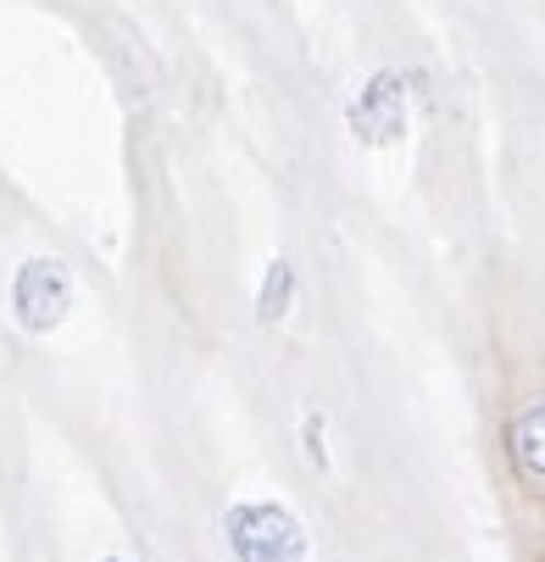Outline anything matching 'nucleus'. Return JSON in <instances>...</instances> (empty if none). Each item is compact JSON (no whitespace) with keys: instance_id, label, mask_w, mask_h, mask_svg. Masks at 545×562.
Instances as JSON below:
<instances>
[{"instance_id":"obj_1","label":"nucleus","mask_w":545,"mask_h":562,"mask_svg":"<svg viewBox=\"0 0 545 562\" xmlns=\"http://www.w3.org/2000/svg\"><path fill=\"white\" fill-rule=\"evenodd\" d=\"M223 535L234 562H306V529L284 502H234Z\"/></svg>"},{"instance_id":"obj_2","label":"nucleus","mask_w":545,"mask_h":562,"mask_svg":"<svg viewBox=\"0 0 545 562\" xmlns=\"http://www.w3.org/2000/svg\"><path fill=\"white\" fill-rule=\"evenodd\" d=\"M12 312L29 335H50L72 312V279L56 257H29L12 279Z\"/></svg>"},{"instance_id":"obj_3","label":"nucleus","mask_w":545,"mask_h":562,"mask_svg":"<svg viewBox=\"0 0 545 562\" xmlns=\"http://www.w3.org/2000/svg\"><path fill=\"white\" fill-rule=\"evenodd\" d=\"M351 134L367 145H396L407 134V90L396 72L367 78V90L351 101Z\"/></svg>"},{"instance_id":"obj_4","label":"nucleus","mask_w":545,"mask_h":562,"mask_svg":"<svg viewBox=\"0 0 545 562\" xmlns=\"http://www.w3.org/2000/svg\"><path fill=\"white\" fill-rule=\"evenodd\" d=\"M507 446H512V462L529 473V479H545V401L523 407L507 429Z\"/></svg>"},{"instance_id":"obj_5","label":"nucleus","mask_w":545,"mask_h":562,"mask_svg":"<svg viewBox=\"0 0 545 562\" xmlns=\"http://www.w3.org/2000/svg\"><path fill=\"white\" fill-rule=\"evenodd\" d=\"M289 301H295V268L284 257H273L262 284H257V317H262V324H279V317L289 312Z\"/></svg>"},{"instance_id":"obj_6","label":"nucleus","mask_w":545,"mask_h":562,"mask_svg":"<svg viewBox=\"0 0 545 562\" xmlns=\"http://www.w3.org/2000/svg\"><path fill=\"white\" fill-rule=\"evenodd\" d=\"M101 562H128V557H101Z\"/></svg>"}]
</instances>
